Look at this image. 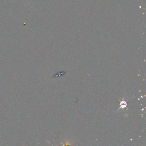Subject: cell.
Returning <instances> with one entry per match:
<instances>
[{
	"label": "cell",
	"mask_w": 146,
	"mask_h": 146,
	"mask_svg": "<svg viewBox=\"0 0 146 146\" xmlns=\"http://www.w3.org/2000/svg\"><path fill=\"white\" fill-rule=\"evenodd\" d=\"M120 107H119V109H120L121 108H124L126 107V106H127V103H126L125 102V101H122V102H121L120 103ZM119 109H118V110H119Z\"/></svg>",
	"instance_id": "1"
}]
</instances>
